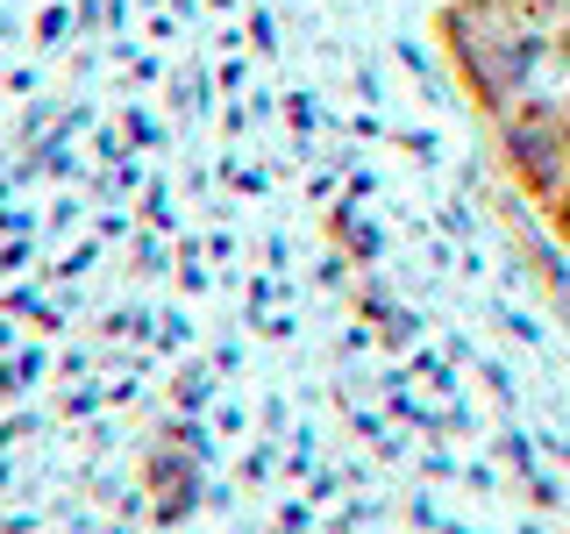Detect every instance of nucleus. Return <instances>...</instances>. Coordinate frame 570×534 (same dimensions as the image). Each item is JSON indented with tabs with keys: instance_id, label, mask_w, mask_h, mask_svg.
Listing matches in <instances>:
<instances>
[{
	"instance_id": "1",
	"label": "nucleus",
	"mask_w": 570,
	"mask_h": 534,
	"mask_svg": "<svg viewBox=\"0 0 570 534\" xmlns=\"http://www.w3.org/2000/svg\"><path fill=\"white\" fill-rule=\"evenodd\" d=\"M499 129V165L513 171V186L528 192L542 214H557L570 200V100H513L507 115L492 121Z\"/></svg>"
}]
</instances>
